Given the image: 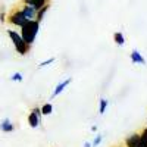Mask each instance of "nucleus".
<instances>
[{
	"label": "nucleus",
	"mask_w": 147,
	"mask_h": 147,
	"mask_svg": "<svg viewBox=\"0 0 147 147\" xmlns=\"http://www.w3.org/2000/svg\"><path fill=\"white\" fill-rule=\"evenodd\" d=\"M38 31H40V22H37L35 19L34 21H28L25 25L19 28L21 37L24 38V41H25L27 44H30V46H32V43L35 41Z\"/></svg>",
	"instance_id": "f257e3e1"
},
{
	"label": "nucleus",
	"mask_w": 147,
	"mask_h": 147,
	"mask_svg": "<svg viewBox=\"0 0 147 147\" xmlns=\"http://www.w3.org/2000/svg\"><path fill=\"white\" fill-rule=\"evenodd\" d=\"M7 35H9V38H10V41H12V44H13V47H15V50H16L18 55L25 56V55L30 52L31 46L24 41V38L21 37V34H19L18 31H15V30H7Z\"/></svg>",
	"instance_id": "f03ea898"
},
{
	"label": "nucleus",
	"mask_w": 147,
	"mask_h": 147,
	"mask_svg": "<svg viewBox=\"0 0 147 147\" xmlns=\"http://www.w3.org/2000/svg\"><path fill=\"white\" fill-rule=\"evenodd\" d=\"M7 22L10 24V25L16 27V28H21V27H24V25L28 22V19L24 16L21 7H18V9H13V10H12L10 13L7 15Z\"/></svg>",
	"instance_id": "7ed1b4c3"
},
{
	"label": "nucleus",
	"mask_w": 147,
	"mask_h": 147,
	"mask_svg": "<svg viewBox=\"0 0 147 147\" xmlns=\"http://www.w3.org/2000/svg\"><path fill=\"white\" fill-rule=\"evenodd\" d=\"M41 118H43V115H41L40 107H32L31 112L28 113V118H27L28 125L31 128H38L40 124H41Z\"/></svg>",
	"instance_id": "20e7f679"
},
{
	"label": "nucleus",
	"mask_w": 147,
	"mask_h": 147,
	"mask_svg": "<svg viewBox=\"0 0 147 147\" xmlns=\"http://www.w3.org/2000/svg\"><path fill=\"white\" fill-rule=\"evenodd\" d=\"M72 82V78H66V80H63V81H60L56 87H55V90H53V93H52V96H50V99H55V97H57L60 93H63L66 88H68V85Z\"/></svg>",
	"instance_id": "39448f33"
},
{
	"label": "nucleus",
	"mask_w": 147,
	"mask_h": 147,
	"mask_svg": "<svg viewBox=\"0 0 147 147\" xmlns=\"http://www.w3.org/2000/svg\"><path fill=\"white\" fill-rule=\"evenodd\" d=\"M141 143V134L140 132H132L125 138V147H138Z\"/></svg>",
	"instance_id": "423d86ee"
},
{
	"label": "nucleus",
	"mask_w": 147,
	"mask_h": 147,
	"mask_svg": "<svg viewBox=\"0 0 147 147\" xmlns=\"http://www.w3.org/2000/svg\"><path fill=\"white\" fill-rule=\"evenodd\" d=\"M49 3H50V0H22V5H28V6L34 7L35 10H40L41 7H44Z\"/></svg>",
	"instance_id": "0eeeda50"
},
{
	"label": "nucleus",
	"mask_w": 147,
	"mask_h": 147,
	"mask_svg": "<svg viewBox=\"0 0 147 147\" xmlns=\"http://www.w3.org/2000/svg\"><path fill=\"white\" fill-rule=\"evenodd\" d=\"M0 131L2 132H13L15 131V125H13V122H12L9 118H3L2 121H0Z\"/></svg>",
	"instance_id": "6e6552de"
},
{
	"label": "nucleus",
	"mask_w": 147,
	"mask_h": 147,
	"mask_svg": "<svg viewBox=\"0 0 147 147\" xmlns=\"http://www.w3.org/2000/svg\"><path fill=\"white\" fill-rule=\"evenodd\" d=\"M21 10H22L24 16H25L28 21H34L35 16H37V10H35L34 7L28 6V5H22V6H21Z\"/></svg>",
	"instance_id": "1a4fd4ad"
},
{
	"label": "nucleus",
	"mask_w": 147,
	"mask_h": 147,
	"mask_svg": "<svg viewBox=\"0 0 147 147\" xmlns=\"http://www.w3.org/2000/svg\"><path fill=\"white\" fill-rule=\"evenodd\" d=\"M131 62L134 65H146V59L141 56L138 50H132L131 52Z\"/></svg>",
	"instance_id": "9d476101"
},
{
	"label": "nucleus",
	"mask_w": 147,
	"mask_h": 147,
	"mask_svg": "<svg viewBox=\"0 0 147 147\" xmlns=\"http://www.w3.org/2000/svg\"><path fill=\"white\" fill-rule=\"evenodd\" d=\"M49 9H50V3H49V5H46L44 7H41L40 10H37V16H35V21L37 22H41L43 19H44V15L47 13V10Z\"/></svg>",
	"instance_id": "9b49d317"
},
{
	"label": "nucleus",
	"mask_w": 147,
	"mask_h": 147,
	"mask_svg": "<svg viewBox=\"0 0 147 147\" xmlns=\"http://www.w3.org/2000/svg\"><path fill=\"white\" fill-rule=\"evenodd\" d=\"M40 110H41L43 116H49V115H52V112H53V105L52 103H44L43 106H40Z\"/></svg>",
	"instance_id": "f8f14e48"
},
{
	"label": "nucleus",
	"mask_w": 147,
	"mask_h": 147,
	"mask_svg": "<svg viewBox=\"0 0 147 147\" xmlns=\"http://www.w3.org/2000/svg\"><path fill=\"white\" fill-rule=\"evenodd\" d=\"M113 41L118 44V46H124L125 44V35L122 34L121 31H116L113 34Z\"/></svg>",
	"instance_id": "ddd939ff"
},
{
	"label": "nucleus",
	"mask_w": 147,
	"mask_h": 147,
	"mask_svg": "<svg viewBox=\"0 0 147 147\" xmlns=\"http://www.w3.org/2000/svg\"><path fill=\"white\" fill-rule=\"evenodd\" d=\"M107 105H109L107 99H100V102H99V113H100V115H103V113L106 112Z\"/></svg>",
	"instance_id": "4468645a"
},
{
	"label": "nucleus",
	"mask_w": 147,
	"mask_h": 147,
	"mask_svg": "<svg viewBox=\"0 0 147 147\" xmlns=\"http://www.w3.org/2000/svg\"><path fill=\"white\" fill-rule=\"evenodd\" d=\"M10 81H13V82H22L24 81V75L21 72H13L10 75Z\"/></svg>",
	"instance_id": "2eb2a0df"
},
{
	"label": "nucleus",
	"mask_w": 147,
	"mask_h": 147,
	"mask_svg": "<svg viewBox=\"0 0 147 147\" xmlns=\"http://www.w3.org/2000/svg\"><path fill=\"white\" fill-rule=\"evenodd\" d=\"M55 57H49V59H46V60H43V62H40L38 63V68H46V66H49V65H52V63H55Z\"/></svg>",
	"instance_id": "dca6fc26"
},
{
	"label": "nucleus",
	"mask_w": 147,
	"mask_h": 147,
	"mask_svg": "<svg viewBox=\"0 0 147 147\" xmlns=\"http://www.w3.org/2000/svg\"><path fill=\"white\" fill-rule=\"evenodd\" d=\"M102 141H103V136L102 134H97V136L94 137V140L91 141V144H93V147H96V146H99Z\"/></svg>",
	"instance_id": "f3484780"
},
{
	"label": "nucleus",
	"mask_w": 147,
	"mask_h": 147,
	"mask_svg": "<svg viewBox=\"0 0 147 147\" xmlns=\"http://www.w3.org/2000/svg\"><path fill=\"white\" fill-rule=\"evenodd\" d=\"M6 18H7V16H6V13H5V9L2 7V9H0V22H2V24L6 22Z\"/></svg>",
	"instance_id": "a211bd4d"
},
{
	"label": "nucleus",
	"mask_w": 147,
	"mask_h": 147,
	"mask_svg": "<svg viewBox=\"0 0 147 147\" xmlns=\"http://www.w3.org/2000/svg\"><path fill=\"white\" fill-rule=\"evenodd\" d=\"M140 134H141V140L147 141V127H146V128H144V129H143V131H141Z\"/></svg>",
	"instance_id": "6ab92c4d"
},
{
	"label": "nucleus",
	"mask_w": 147,
	"mask_h": 147,
	"mask_svg": "<svg viewBox=\"0 0 147 147\" xmlns=\"http://www.w3.org/2000/svg\"><path fill=\"white\" fill-rule=\"evenodd\" d=\"M138 147H147V141H144V140H141V143L138 144Z\"/></svg>",
	"instance_id": "aec40b11"
},
{
	"label": "nucleus",
	"mask_w": 147,
	"mask_h": 147,
	"mask_svg": "<svg viewBox=\"0 0 147 147\" xmlns=\"http://www.w3.org/2000/svg\"><path fill=\"white\" fill-rule=\"evenodd\" d=\"M84 147H93L91 141H85V143H84Z\"/></svg>",
	"instance_id": "412c9836"
},
{
	"label": "nucleus",
	"mask_w": 147,
	"mask_h": 147,
	"mask_svg": "<svg viewBox=\"0 0 147 147\" xmlns=\"http://www.w3.org/2000/svg\"><path fill=\"white\" fill-rule=\"evenodd\" d=\"M146 124H147V121H146Z\"/></svg>",
	"instance_id": "4be33fe9"
}]
</instances>
